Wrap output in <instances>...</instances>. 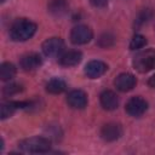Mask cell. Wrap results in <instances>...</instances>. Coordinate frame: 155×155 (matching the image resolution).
Wrapping results in <instances>:
<instances>
[{"mask_svg":"<svg viewBox=\"0 0 155 155\" xmlns=\"http://www.w3.org/2000/svg\"><path fill=\"white\" fill-rule=\"evenodd\" d=\"M114 85L115 87L121 91V92H127L131 91L133 87H136L137 85V79L134 75L130 74V73H121L119 74L115 80H114Z\"/></svg>","mask_w":155,"mask_h":155,"instance_id":"7","label":"cell"},{"mask_svg":"<svg viewBox=\"0 0 155 155\" xmlns=\"http://www.w3.org/2000/svg\"><path fill=\"white\" fill-rule=\"evenodd\" d=\"M18 148L23 153H29V154L47 153L51 149V139L45 137H39V136L25 138L18 143Z\"/></svg>","mask_w":155,"mask_h":155,"instance_id":"2","label":"cell"},{"mask_svg":"<svg viewBox=\"0 0 155 155\" xmlns=\"http://www.w3.org/2000/svg\"><path fill=\"white\" fill-rule=\"evenodd\" d=\"M148 85H149L151 88H155V74H154L151 78H149V80H148Z\"/></svg>","mask_w":155,"mask_h":155,"instance_id":"22","label":"cell"},{"mask_svg":"<svg viewBox=\"0 0 155 155\" xmlns=\"http://www.w3.org/2000/svg\"><path fill=\"white\" fill-rule=\"evenodd\" d=\"M48 12L56 17H62L68 12V2L65 0H50L47 5Z\"/></svg>","mask_w":155,"mask_h":155,"instance_id":"14","label":"cell"},{"mask_svg":"<svg viewBox=\"0 0 155 155\" xmlns=\"http://www.w3.org/2000/svg\"><path fill=\"white\" fill-rule=\"evenodd\" d=\"M114 44H115V36L110 33L102 34L97 40V45L102 48H109V47L114 46Z\"/></svg>","mask_w":155,"mask_h":155,"instance_id":"18","label":"cell"},{"mask_svg":"<svg viewBox=\"0 0 155 155\" xmlns=\"http://www.w3.org/2000/svg\"><path fill=\"white\" fill-rule=\"evenodd\" d=\"M108 65L102 61H91L85 67V74L90 79H98L105 74Z\"/></svg>","mask_w":155,"mask_h":155,"instance_id":"9","label":"cell"},{"mask_svg":"<svg viewBox=\"0 0 155 155\" xmlns=\"http://www.w3.org/2000/svg\"><path fill=\"white\" fill-rule=\"evenodd\" d=\"M147 109H148V103L142 97H132L131 99H128L125 107L126 113L133 117L142 116L147 111Z\"/></svg>","mask_w":155,"mask_h":155,"instance_id":"5","label":"cell"},{"mask_svg":"<svg viewBox=\"0 0 155 155\" xmlns=\"http://www.w3.org/2000/svg\"><path fill=\"white\" fill-rule=\"evenodd\" d=\"M133 68L139 73H148L155 68V50L148 48L136 54L133 58Z\"/></svg>","mask_w":155,"mask_h":155,"instance_id":"3","label":"cell"},{"mask_svg":"<svg viewBox=\"0 0 155 155\" xmlns=\"http://www.w3.org/2000/svg\"><path fill=\"white\" fill-rule=\"evenodd\" d=\"M67 102L74 109H84L87 105V94L82 90H73L68 93Z\"/></svg>","mask_w":155,"mask_h":155,"instance_id":"10","label":"cell"},{"mask_svg":"<svg viewBox=\"0 0 155 155\" xmlns=\"http://www.w3.org/2000/svg\"><path fill=\"white\" fill-rule=\"evenodd\" d=\"M81 59H82V53L80 51L71 50V51L63 53L59 57V64L63 67H74V65L79 64L81 62Z\"/></svg>","mask_w":155,"mask_h":155,"instance_id":"13","label":"cell"},{"mask_svg":"<svg viewBox=\"0 0 155 155\" xmlns=\"http://www.w3.org/2000/svg\"><path fill=\"white\" fill-rule=\"evenodd\" d=\"M122 136V127L116 122H108L101 130V137L105 142L117 140Z\"/></svg>","mask_w":155,"mask_h":155,"instance_id":"8","label":"cell"},{"mask_svg":"<svg viewBox=\"0 0 155 155\" xmlns=\"http://www.w3.org/2000/svg\"><path fill=\"white\" fill-rule=\"evenodd\" d=\"M93 38V33L90 27L85 24H79L74 27L70 31V41L74 45H85L91 41Z\"/></svg>","mask_w":155,"mask_h":155,"instance_id":"4","label":"cell"},{"mask_svg":"<svg viewBox=\"0 0 155 155\" xmlns=\"http://www.w3.org/2000/svg\"><path fill=\"white\" fill-rule=\"evenodd\" d=\"M1 1H2V2H5V1H6V0H1Z\"/></svg>","mask_w":155,"mask_h":155,"instance_id":"23","label":"cell"},{"mask_svg":"<svg viewBox=\"0 0 155 155\" xmlns=\"http://www.w3.org/2000/svg\"><path fill=\"white\" fill-rule=\"evenodd\" d=\"M36 24L27 18L16 19L10 28V36L13 41H27L36 33Z\"/></svg>","mask_w":155,"mask_h":155,"instance_id":"1","label":"cell"},{"mask_svg":"<svg viewBox=\"0 0 155 155\" xmlns=\"http://www.w3.org/2000/svg\"><path fill=\"white\" fill-rule=\"evenodd\" d=\"M147 45V39L145 36L140 35V34H136L132 39H131V42H130V48L131 50H138V48H142Z\"/></svg>","mask_w":155,"mask_h":155,"instance_id":"19","label":"cell"},{"mask_svg":"<svg viewBox=\"0 0 155 155\" xmlns=\"http://www.w3.org/2000/svg\"><path fill=\"white\" fill-rule=\"evenodd\" d=\"M65 88H67L65 81L59 79V78H53V79L48 80V82L46 84V91L48 93H52V94L62 93L65 91Z\"/></svg>","mask_w":155,"mask_h":155,"instance_id":"15","label":"cell"},{"mask_svg":"<svg viewBox=\"0 0 155 155\" xmlns=\"http://www.w3.org/2000/svg\"><path fill=\"white\" fill-rule=\"evenodd\" d=\"M22 90H23L22 86L18 85V84H8V85H6L4 87L2 93L5 96H13V94H17L18 92H21Z\"/></svg>","mask_w":155,"mask_h":155,"instance_id":"20","label":"cell"},{"mask_svg":"<svg viewBox=\"0 0 155 155\" xmlns=\"http://www.w3.org/2000/svg\"><path fill=\"white\" fill-rule=\"evenodd\" d=\"M16 75V67L10 62H4L0 65V79L2 81H10Z\"/></svg>","mask_w":155,"mask_h":155,"instance_id":"16","label":"cell"},{"mask_svg":"<svg viewBox=\"0 0 155 155\" xmlns=\"http://www.w3.org/2000/svg\"><path fill=\"white\" fill-rule=\"evenodd\" d=\"M94 7H105L109 0H90Z\"/></svg>","mask_w":155,"mask_h":155,"instance_id":"21","label":"cell"},{"mask_svg":"<svg viewBox=\"0 0 155 155\" xmlns=\"http://www.w3.org/2000/svg\"><path fill=\"white\" fill-rule=\"evenodd\" d=\"M154 16V12L151 8H144L142 10L138 16L136 17V21H134V27L136 28H140L142 25H144L145 23H148Z\"/></svg>","mask_w":155,"mask_h":155,"instance_id":"17","label":"cell"},{"mask_svg":"<svg viewBox=\"0 0 155 155\" xmlns=\"http://www.w3.org/2000/svg\"><path fill=\"white\" fill-rule=\"evenodd\" d=\"M41 48L45 56L58 57L64 50V41L61 38H50L46 41H44Z\"/></svg>","mask_w":155,"mask_h":155,"instance_id":"6","label":"cell"},{"mask_svg":"<svg viewBox=\"0 0 155 155\" xmlns=\"http://www.w3.org/2000/svg\"><path fill=\"white\" fill-rule=\"evenodd\" d=\"M21 68L25 71H31L38 69L41 64H42V59L41 57L35 53V52H30V53H25L24 56H22L21 61H19Z\"/></svg>","mask_w":155,"mask_h":155,"instance_id":"11","label":"cell"},{"mask_svg":"<svg viewBox=\"0 0 155 155\" xmlns=\"http://www.w3.org/2000/svg\"><path fill=\"white\" fill-rule=\"evenodd\" d=\"M99 101H101V105L105 110H114L119 105V98H117L116 93L110 90L103 91L99 96Z\"/></svg>","mask_w":155,"mask_h":155,"instance_id":"12","label":"cell"}]
</instances>
